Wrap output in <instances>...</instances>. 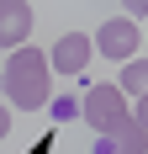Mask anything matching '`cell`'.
<instances>
[{
    "mask_svg": "<svg viewBox=\"0 0 148 154\" xmlns=\"http://www.w3.org/2000/svg\"><path fill=\"white\" fill-rule=\"evenodd\" d=\"M0 85H5V96H11L21 112H43L48 101H53V91H48V53H37L32 43L16 48L11 59H5Z\"/></svg>",
    "mask_w": 148,
    "mask_h": 154,
    "instance_id": "1",
    "label": "cell"
},
{
    "mask_svg": "<svg viewBox=\"0 0 148 154\" xmlns=\"http://www.w3.org/2000/svg\"><path fill=\"white\" fill-rule=\"evenodd\" d=\"M79 112L90 117V128H95L101 138H106V133H117V128H127V122H132V112H127V96H122L117 85H95V91L85 96V106H79Z\"/></svg>",
    "mask_w": 148,
    "mask_h": 154,
    "instance_id": "2",
    "label": "cell"
},
{
    "mask_svg": "<svg viewBox=\"0 0 148 154\" xmlns=\"http://www.w3.org/2000/svg\"><path fill=\"white\" fill-rule=\"evenodd\" d=\"M90 48H101L106 59H122V64H127V59H138V21H132V16L106 21V27L95 32V43H90Z\"/></svg>",
    "mask_w": 148,
    "mask_h": 154,
    "instance_id": "3",
    "label": "cell"
},
{
    "mask_svg": "<svg viewBox=\"0 0 148 154\" xmlns=\"http://www.w3.org/2000/svg\"><path fill=\"white\" fill-rule=\"evenodd\" d=\"M90 59H95V53H90V37H85V32H64L58 43H53L48 69H58V75H85Z\"/></svg>",
    "mask_w": 148,
    "mask_h": 154,
    "instance_id": "4",
    "label": "cell"
},
{
    "mask_svg": "<svg viewBox=\"0 0 148 154\" xmlns=\"http://www.w3.org/2000/svg\"><path fill=\"white\" fill-rule=\"evenodd\" d=\"M27 37H32V5L0 0V48H27Z\"/></svg>",
    "mask_w": 148,
    "mask_h": 154,
    "instance_id": "5",
    "label": "cell"
},
{
    "mask_svg": "<svg viewBox=\"0 0 148 154\" xmlns=\"http://www.w3.org/2000/svg\"><path fill=\"white\" fill-rule=\"evenodd\" d=\"M95 154H148V133L138 122H127V128H117V133L95 138Z\"/></svg>",
    "mask_w": 148,
    "mask_h": 154,
    "instance_id": "6",
    "label": "cell"
},
{
    "mask_svg": "<svg viewBox=\"0 0 148 154\" xmlns=\"http://www.w3.org/2000/svg\"><path fill=\"white\" fill-rule=\"evenodd\" d=\"M122 96H148V59H127L122 64Z\"/></svg>",
    "mask_w": 148,
    "mask_h": 154,
    "instance_id": "7",
    "label": "cell"
},
{
    "mask_svg": "<svg viewBox=\"0 0 148 154\" xmlns=\"http://www.w3.org/2000/svg\"><path fill=\"white\" fill-rule=\"evenodd\" d=\"M48 112H53L58 122H74V117H79V101H69V96H58V101H48Z\"/></svg>",
    "mask_w": 148,
    "mask_h": 154,
    "instance_id": "8",
    "label": "cell"
},
{
    "mask_svg": "<svg viewBox=\"0 0 148 154\" xmlns=\"http://www.w3.org/2000/svg\"><path fill=\"white\" fill-rule=\"evenodd\" d=\"M132 122H138V128L148 133V96H138V112H132Z\"/></svg>",
    "mask_w": 148,
    "mask_h": 154,
    "instance_id": "9",
    "label": "cell"
},
{
    "mask_svg": "<svg viewBox=\"0 0 148 154\" xmlns=\"http://www.w3.org/2000/svg\"><path fill=\"white\" fill-rule=\"evenodd\" d=\"M5 133H11V112L0 106V138H5Z\"/></svg>",
    "mask_w": 148,
    "mask_h": 154,
    "instance_id": "10",
    "label": "cell"
}]
</instances>
